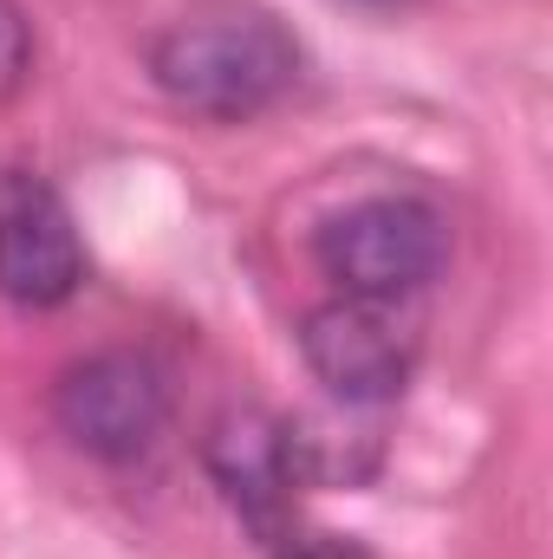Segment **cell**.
<instances>
[{
  "label": "cell",
  "mask_w": 553,
  "mask_h": 559,
  "mask_svg": "<svg viewBox=\"0 0 553 559\" xmlns=\"http://www.w3.org/2000/svg\"><path fill=\"white\" fill-rule=\"evenodd\" d=\"M156 92L209 124H248L299 79V39L268 0H189L150 39Z\"/></svg>",
  "instance_id": "cell-1"
},
{
  "label": "cell",
  "mask_w": 553,
  "mask_h": 559,
  "mask_svg": "<svg viewBox=\"0 0 553 559\" xmlns=\"http://www.w3.org/2000/svg\"><path fill=\"white\" fill-rule=\"evenodd\" d=\"M449 254V228L416 195H365L313 235V261L352 299H411Z\"/></svg>",
  "instance_id": "cell-2"
},
{
  "label": "cell",
  "mask_w": 553,
  "mask_h": 559,
  "mask_svg": "<svg viewBox=\"0 0 553 559\" xmlns=\"http://www.w3.org/2000/svg\"><path fill=\"white\" fill-rule=\"evenodd\" d=\"M416 319L398 312V299H326L299 319V358L306 371L339 397V404H358V411H385L391 397H404L416 371Z\"/></svg>",
  "instance_id": "cell-3"
},
{
  "label": "cell",
  "mask_w": 553,
  "mask_h": 559,
  "mask_svg": "<svg viewBox=\"0 0 553 559\" xmlns=\"http://www.w3.org/2000/svg\"><path fill=\"white\" fill-rule=\"evenodd\" d=\"M52 417L72 436V449L98 462H138L156 449L169 423V391H163V371L138 352H92L59 371Z\"/></svg>",
  "instance_id": "cell-4"
},
{
  "label": "cell",
  "mask_w": 553,
  "mask_h": 559,
  "mask_svg": "<svg viewBox=\"0 0 553 559\" xmlns=\"http://www.w3.org/2000/svg\"><path fill=\"white\" fill-rule=\"evenodd\" d=\"M85 286V241L66 195L33 169H0V299L52 312Z\"/></svg>",
  "instance_id": "cell-5"
},
{
  "label": "cell",
  "mask_w": 553,
  "mask_h": 559,
  "mask_svg": "<svg viewBox=\"0 0 553 559\" xmlns=\"http://www.w3.org/2000/svg\"><path fill=\"white\" fill-rule=\"evenodd\" d=\"M202 462L222 488V501L261 534L286 540V508H293V455H286V417H268L255 404L222 411L202 436Z\"/></svg>",
  "instance_id": "cell-6"
},
{
  "label": "cell",
  "mask_w": 553,
  "mask_h": 559,
  "mask_svg": "<svg viewBox=\"0 0 553 559\" xmlns=\"http://www.w3.org/2000/svg\"><path fill=\"white\" fill-rule=\"evenodd\" d=\"M26 72H33V26L13 0H0V105L26 85Z\"/></svg>",
  "instance_id": "cell-7"
},
{
  "label": "cell",
  "mask_w": 553,
  "mask_h": 559,
  "mask_svg": "<svg viewBox=\"0 0 553 559\" xmlns=\"http://www.w3.org/2000/svg\"><path fill=\"white\" fill-rule=\"evenodd\" d=\"M268 559H372V547H358L352 534H286Z\"/></svg>",
  "instance_id": "cell-8"
},
{
  "label": "cell",
  "mask_w": 553,
  "mask_h": 559,
  "mask_svg": "<svg viewBox=\"0 0 553 559\" xmlns=\"http://www.w3.org/2000/svg\"><path fill=\"white\" fill-rule=\"evenodd\" d=\"M358 7H404V0H358Z\"/></svg>",
  "instance_id": "cell-9"
}]
</instances>
